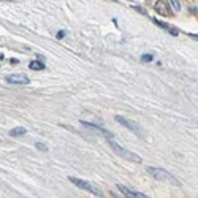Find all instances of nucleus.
<instances>
[{
    "instance_id": "obj_1",
    "label": "nucleus",
    "mask_w": 198,
    "mask_h": 198,
    "mask_svg": "<svg viewBox=\"0 0 198 198\" xmlns=\"http://www.w3.org/2000/svg\"><path fill=\"white\" fill-rule=\"evenodd\" d=\"M146 171L152 176V178H155V179H158V181H165V182H170V184H173V186H179V181L171 174V173H168L166 170H162V168H154V166H148L146 168Z\"/></svg>"
},
{
    "instance_id": "obj_2",
    "label": "nucleus",
    "mask_w": 198,
    "mask_h": 198,
    "mask_svg": "<svg viewBox=\"0 0 198 198\" xmlns=\"http://www.w3.org/2000/svg\"><path fill=\"white\" fill-rule=\"evenodd\" d=\"M110 146H111V149L119 155V157H122V158H125V160H131V162H135V163H141V157L138 155V154H135V152H130V151H127V149H124V148H121L117 143H114V141H111L110 140Z\"/></svg>"
},
{
    "instance_id": "obj_3",
    "label": "nucleus",
    "mask_w": 198,
    "mask_h": 198,
    "mask_svg": "<svg viewBox=\"0 0 198 198\" xmlns=\"http://www.w3.org/2000/svg\"><path fill=\"white\" fill-rule=\"evenodd\" d=\"M70 182H73L76 187H79V189H84V190H87V192H90L92 195H95V196H103V193H101V190L100 189H97L95 186H92L90 182H87V181H84V179H79V178H70Z\"/></svg>"
},
{
    "instance_id": "obj_4",
    "label": "nucleus",
    "mask_w": 198,
    "mask_h": 198,
    "mask_svg": "<svg viewBox=\"0 0 198 198\" xmlns=\"http://www.w3.org/2000/svg\"><path fill=\"white\" fill-rule=\"evenodd\" d=\"M116 121L121 124V125H124L125 128H128L130 131H133L135 135H141V127L135 121H128V119H125L122 116H116Z\"/></svg>"
},
{
    "instance_id": "obj_5",
    "label": "nucleus",
    "mask_w": 198,
    "mask_h": 198,
    "mask_svg": "<svg viewBox=\"0 0 198 198\" xmlns=\"http://www.w3.org/2000/svg\"><path fill=\"white\" fill-rule=\"evenodd\" d=\"M5 81L8 84H29L30 79H29L27 75H24V73H13V75H8L5 78Z\"/></svg>"
},
{
    "instance_id": "obj_6",
    "label": "nucleus",
    "mask_w": 198,
    "mask_h": 198,
    "mask_svg": "<svg viewBox=\"0 0 198 198\" xmlns=\"http://www.w3.org/2000/svg\"><path fill=\"white\" fill-rule=\"evenodd\" d=\"M117 189L124 193V196H128V198H148V195H144L141 192H135V190H131V189H127L125 186H121V184L117 186Z\"/></svg>"
},
{
    "instance_id": "obj_7",
    "label": "nucleus",
    "mask_w": 198,
    "mask_h": 198,
    "mask_svg": "<svg viewBox=\"0 0 198 198\" xmlns=\"http://www.w3.org/2000/svg\"><path fill=\"white\" fill-rule=\"evenodd\" d=\"M152 22L154 24H157L158 27H162V29H165L166 32H170L171 35H179V32H178V29H174V27H171L170 24H166V22H162V21H158V19H155V18H152Z\"/></svg>"
},
{
    "instance_id": "obj_8",
    "label": "nucleus",
    "mask_w": 198,
    "mask_h": 198,
    "mask_svg": "<svg viewBox=\"0 0 198 198\" xmlns=\"http://www.w3.org/2000/svg\"><path fill=\"white\" fill-rule=\"evenodd\" d=\"M81 124L83 125H86V127H89V128H92V130H97L100 135H103V136H106V138H111V133H108L105 128H101V127H98V125H95V124H92V122H86V121H81Z\"/></svg>"
},
{
    "instance_id": "obj_9",
    "label": "nucleus",
    "mask_w": 198,
    "mask_h": 198,
    "mask_svg": "<svg viewBox=\"0 0 198 198\" xmlns=\"http://www.w3.org/2000/svg\"><path fill=\"white\" fill-rule=\"evenodd\" d=\"M154 8H155V11L158 13V15H162V16H168L170 15V6L165 2H157L154 5Z\"/></svg>"
},
{
    "instance_id": "obj_10",
    "label": "nucleus",
    "mask_w": 198,
    "mask_h": 198,
    "mask_svg": "<svg viewBox=\"0 0 198 198\" xmlns=\"http://www.w3.org/2000/svg\"><path fill=\"white\" fill-rule=\"evenodd\" d=\"M29 68L30 70H35V71H40V70H43L45 68V63L41 60H32L29 63Z\"/></svg>"
},
{
    "instance_id": "obj_11",
    "label": "nucleus",
    "mask_w": 198,
    "mask_h": 198,
    "mask_svg": "<svg viewBox=\"0 0 198 198\" xmlns=\"http://www.w3.org/2000/svg\"><path fill=\"white\" fill-rule=\"evenodd\" d=\"M25 130L24 127H16V128H13V130H10V136H22V135H25Z\"/></svg>"
},
{
    "instance_id": "obj_12",
    "label": "nucleus",
    "mask_w": 198,
    "mask_h": 198,
    "mask_svg": "<svg viewBox=\"0 0 198 198\" xmlns=\"http://www.w3.org/2000/svg\"><path fill=\"white\" fill-rule=\"evenodd\" d=\"M170 3H171V6H173V10H174V11H179V10H181V3H179V0H170Z\"/></svg>"
},
{
    "instance_id": "obj_13",
    "label": "nucleus",
    "mask_w": 198,
    "mask_h": 198,
    "mask_svg": "<svg viewBox=\"0 0 198 198\" xmlns=\"http://www.w3.org/2000/svg\"><path fill=\"white\" fill-rule=\"evenodd\" d=\"M141 60H143V62H152V60H154V56H152V54H143V56H141Z\"/></svg>"
},
{
    "instance_id": "obj_14",
    "label": "nucleus",
    "mask_w": 198,
    "mask_h": 198,
    "mask_svg": "<svg viewBox=\"0 0 198 198\" xmlns=\"http://www.w3.org/2000/svg\"><path fill=\"white\" fill-rule=\"evenodd\" d=\"M35 148H37V149H40V151H43V152H46V151H48V148L45 146L43 143H35Z\"/></svg>"
},
{
    "instance_id": "obj_15",
    "label": "nucleus",
    "mask_w": 198,
    "mask_h": 198,
    "mask_svg": "<svg viewBox=\"0 0 198 198\" xmlns=\"http://www.w3.org/2000/svg\"><path fill=\"white\" fill-rule=\"evenodd\" d=\"M65 37V30H60L59 33H57V38H63Z\"/></svg>"
},
{
    "instance_id": "obj_16",
    "label": "nucleus",
    "mask_w": 198,
    "mask_h": 198,
    "mask_svg": "<svg viewBox=\"0 0 198 198\" xmlns=\"http://www.w3.org/2000/svg\"><path fill=\"white\" fill-rule=\"evenodd\" d=\"M189 35H190L193 40H196V41H198V35H193V33H189Z\"/></svg>"
},
{
    "instance_id": "obj_17",
    "label": "nucleus",
    "mask_w": 198,
    "mask_h": 198,
    "mask_svg": "<svg viewBox=\"0 0 198 198\" xmlns=\"http://www.w3.org/2000/svg\"><path fill=\"white\" fill-rule=\"evenodd\" d=\"M10 2H13V0H10Z\"/></svg>"
}]
</instances>
